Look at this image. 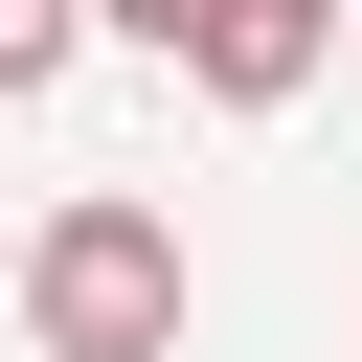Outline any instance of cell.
Here are the masks:
<instances>
[{
	"mask_svg": "<svg viewBox=\"0 0 362 362\" xmlns=\"http://www.w3.org/2000/svg\"><path fill=\"white\" fill-rule=\"evenodd\" d=\"M23 339L45 362H181V226L136 181H68L23 226Z\"/></svg>",
	"mask_w": 362,
	"mask_h": 362,
	"instance_id": "1",
	"label": "cell"
},
{
	"mask_svg": "<svg viewBox=\"0 0 362 362\" xmlns=\"http://www.w3.org/2000/svg\"><path fill=\"white\" fill-rule=\"evenodd\" d=\"M158 68H204L226 113H294L317 68H339V0H181V45Z\"/></svg>",
	"mask_w": 362,
	"mask_h": 362,
	"instance_id": "2",
	"label": "cell"
},
{
	"mask_svg": "<svg viewBox=\"0 0 362 362\" xmlns=\"http://www.w3.org/2000/svg\"><path fill=\"white\" fill-rule=\"evenodd\" d=\"M68 45H90V0H0V113H23V90H68Z\"/></svg>",
	"mask_w": 362,
	"mask_h": 362,
	"instance_id": "3",
	"label": "cell"
},
{
	"mask_svg": "<svg viewBox=\"0 0 362 362\" xmlns=\"http://www.w3.org/2000/svg\"><path fill=\"white\" fill-rule=\"evenodd\" d=\"M90 23H113V45H181V0H90Z\"/></svg>",
	"mask_w": 362,
	"mask_h": 362,
	"instance_id": "4",
	"label": "cell"
},
{
	"mask_svg": "<svg viewBox=\"0 0 362 362\" xmlns=\"http://www.w3.org/2000/svg\"><path fill=\"white\" fill-rule=\"evenodd\" d=\"M339 23H362V0H339Z\"/></svg>",
	"mask_w": 362,
	"mask_h": 362,
	"instance_id": "5",
	"label": "cell"
}]
</instances>
